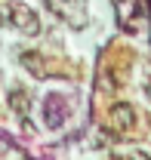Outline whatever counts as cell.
I'll return each mask as SVG.
<instances>
[{"mask_svg": "<svg viewBox=\"0 0 151 160\" xmlns=\"http://www.w3.org/2000/svg\"><path fill=\"white\" fill-rule=\"evenodd\" d=\"M22 62L31 68V74H37V77L43 74V62H40V56H37V52H25V56H22Z\"/></svg>", "mask_w": 151, "mask_h": 160, "instance_id": "277c9868", "label": "cell"}, {"mask_svg": "<svg viewBox=\"0 0 151 160\" xmlns=\"http://www.w3.org/2000/svg\"><path fill=\"white\" fill-rule=\"evenodd\" d=\"M3 16H6V22L13 28H19L22 34H28V37L40 34V19H37V12L31 6H25V3H6L3 6Z\"/></svg>", "mask_w": 151, "mask_h": 160, "instance_id": "6da1fadb", "label": "cell"}, {"mask_svg": "<svg viewBox=\"0 0 151 160\" xmlns=\"http://www.w3.org/2000/svg\"><path fill=\"white\" fill-rule=\"evenodd\" d=\"M111 126L117 136H133L136 129H139V117H136V108L127 105V102H120V105H114L111 108Z\"/></svg>", "mask_w": 151, "mask_h": 160, "instance_id": "7a4b0ae2", "label": "cell"}, {"mask_svg": "<svg viewBox=\"0 0 151 160\" xmlns=\"http://www.w3.org/2000/svg\"><path fill=\"white\" fill-rule=\"evenodd\" d=\"M6 102H9V108L19 114V117H25L28 111H31V96H28V89H9V96H6Z\"/></svg>", "mask_w": 151, "mask_h": 160, "instance_id": "3957f363", "label": "cell"}, {"mask_svg": "<svg viewBox=\"0 0 151 160\" xmlns=\"http://www.w3.org/2000/svg\"><path fill=\"white\" fill-rule=\"evenodd\" d=\"M62 3H71V0H62Z\"/></svg>", "mask_w": 151, "mask_h": 160, "instance_id": "5b68a950", "label": "cell"}]
</instances>
